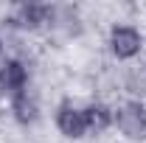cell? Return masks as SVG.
<instances>
[{"label": "cell", "mask_w": 146, "mask_h": 143, "mask_svg": "<svg viewBox=\"0 0 146 143\" xmlns=\"http://www.w3.org/2000/svg\"><path fill=\"white\" fill-rule=\"evenodd\" d=\"M112 126H118V132L132 140H141L146 138V109L135 101H127L118 109H112Z\"/></svg>", "instance_id": "obj_1"}, {"label": "cell", "mask_w": 146, "mask_h": 143, "mask_svg": "<svg viewBox=\"0 0 146 143\" xmlns=\"http://www.w3.org/2000/svg\"><path fill=\"white\" fill-rule=\"evenodd\" d=\"M84 118H87V129L90 132H107L112 126V109L104 104H87L84 107Z\"/></svg>", "instance_id": "obj_6"}, {"label": "cell", "mask_w": 146, "mask_h": 143, "mask_svg": "<svg viewBox=\"0 0 146 143\" xmlns=\"http://www.w3.org/2000/svg\"><path fill=\"white\" fill-rule=\"evenodd\" d=\"M9 104H11V112H14V118H17L20 124H31L36 118V98L31 95V90H25L23 95H17Z\"/></svg>", "instance_id": "obj_7"}, {"label": "cell", "mask_w": 146, "mask_h": 143, "mask_svg": "<svg viewBox=\"0 0 146 143\" xmlns=\"http://www.w3.org/2000/svg\"><path fill=\"white\" fill-rule=\"evenodd\" d=\"M0 59H3V39H0Z\"/></svg>", "instance_id": "obj_8"}, {"label": "cell", "mask_w": 146, "mask_h": 143, "mask_svg": "<svg viewBox=\"0 0 146 143\" xmlns=\"http://www.w3.org/2000/svg\"><path fill=\"white\" fill-rule=\"evenodd\" d=\"M28 90V68L20 59H6L0 62V95L14 101Z\"/></svg>", "instance_id": "obj_2"}, {"label": "cell", "mask_w": 146, "mask_h": 143, "mask_svg": "<svg viewBox=\"0 0 146 143\" xmlns=\"http://www.w3.org/2000/svg\"><path fill=\"white\" fill-rule=\"evenodd\" d=\"M143 48V34L135 25H112L110 31V51L118 59H135Z\"/></svg>", "instance_id": "obj_3"}, {"label": "cell", "mask_w": 146, "mask_h": 143, "mask_svg": "<svg viewBox=\"0 0 146 143\" xmlns=\"http://www.w3.org/2000/svg\"><path fill=\"white\" fill-rule=\"evenodd\" d=\"M56 129L65 135V138H70V140H82L90 129H87V118H84V107H76L70 101H62L59 107H56Z\"/></svg>", "instance_id": "obj_4"}, {"label": "cell", "mask_w": 146, "mask_h": 143, "mask_svg": "<svg viewBox=\"0 0 146 143\" xmlns=\"http://www.w3.org/2000/svg\"><path fill=\"white\" fill-rule=\"evenodd\" d=\"M54 17V11H51V6H45V3H23L17 6V11H14V23H17L20 28H42L45 23H51Z\"/></svg>", "instance_id": "obj_5"}]
</instances>
